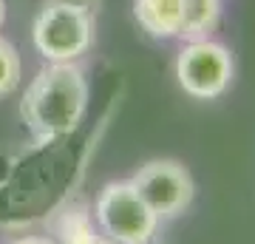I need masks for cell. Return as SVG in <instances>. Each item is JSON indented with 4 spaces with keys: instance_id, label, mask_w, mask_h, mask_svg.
<instances>
[{
    "instance_id": "1",
    "label": "cell",
    "mask_w": 255,
    "mask_h": 244,
    "mask_svg": "<svg viewBox=\"0 0 255 244\" xmlns=\"http://www.w3.org/2000/svg\"><path fill=\"white\" fill-rule=\"evenodd\" d=\"M88 105V82L74 63H51L37 74L20 102L28 131L40 142H54L80 125Z\"/></svg>"
},
{
    "instance_id": "2",
    "label": "cell",
    "mask_w": 255,
    "mask_h": 244,
    "mask_svg": "<svg viewBox=\"0 0 255 244\" xmlns=\"http://www.w3.org/2000/svg\"><path fill=\"white\" fill-rule=\"evenodd\" d=\"M97 222L117 244H150L159 216L147 208L130 182H111L97 196Z\"/></svg>"
},
{
    "instance_id": "3",
    "label": "cell",
    "mask_w": 255,
    "mask_h": 244,
    "mask_svg": "<svg viewBox=\"0 0 255 244\" xmlns=\"http://www.w3.org/2000/svg\"><path fill=\"white\" fill-rule=\"evenodd\" d=\"M37 51L51 63H74L94 40V14L65 6H43L31 28Z\"/></svg>"
},
{
    "instance_id": "4",
    "label": "cell",
    "mask_w": 255,
    "mask_h": 244,
    "mask_svg": "<svg viewBox=\"0 0 255 244\" xmlns=\"http://www.w3.org/2000/svg\"><path fill=\"white\" fill-rule=\"evenodd\" d=\"M176 77L190 97L196 100H213L224 94L233 80V60L227 48L210 40H193L176 60Z\"/></svg>"
},
{
    "instance_id": "5",
    "label": "cell",
    "mask_w": 255,
    "mask_h": 244,
    "mask_svg": "<svg viewBox=\"0 0 255 244\" xmlns=\"http://www.w3.org/2000/svg\"><path fill=\"white\" fill-rule=\"evenodd\" d=\"M147 208L159 219L182 213L193 199V179L179 162L170 159H153L139 168V173L130 179Z\"/></svg>"
},
{
    "instance_id": "6",
    "label": "cell",
    "mask_w": 255,
    "mask_h": 244,
    "mask_svg": "<svg viewBox=\"0 0 255 244\" xmlns=\"http://www.w3.org/2000/svg\"><path fill=\"white\" fill-rule=\"evenodd\" d=\"M184 6L187 0H136L133 11H136L139 26L153 37H179L184 20Z\"/></svg>"
},
{
    "instance_id": "7",
    "label": "cell",
    "mask_w": 255,
    "mask_h": 244,
    "mask_svg": "<svg viewBox=\"0 0 255 244\" xmlns=\"http://www.w3.org/2000/svg\"><path fill=\"white\" fill-rule=\"evenodd\" d=\"M219 0H187L184 6V20H182V31L179 37L187 40H199L219 23Z\"/></svg>"
},
{
    "instance_id": "8",
    "label": "cell",
    "mask_w": 255,
    "mask_h": 244,
    "mask_svg": "<svg viewBox=\"0 0 255 244\" xmlns=\"http://www.w3.org/2000/svg\"><path fill=\"white\" fill-rule=\"evenodd\" d=\"M57 244H111V239H105L94 230L85 210H74V213H65Z\"/></svg>"
},
{
    "instance_id": "9",
    "label": "cell",
    "mask_w": 255,
    "mask_h": 244,
    "mask_svg": "<svg viewBox=\"0 0 255 244\" xmlns=\"http://www.w3.org/2000/svg\"><path fill=\"white\" fill-rule=\"evenodd\" d=\"M17 82H20V57L14 51V45L0 40V97L14 91Z\"/></svg>"
},
{
    "instance_id": "10",
    "label": "cell",
    "mask_w": 255,
    "mask_h": 244,
    "mask_svg": "<svg viewBox=\"0 0 255 244\" xmlns=\"http://www.w3.org/2000/svg\"><path fill=\"white\" fill-rule=\"evenodd\" d=\"M102 0H46V6H65V9H77L85 14H97Z\"/></svg>"
},
{
    "instance_id": "11",
    "label": "cell",
    "mask_w": 255,
    "mask_h": 244,
    "mask_svg": "<svg viewBox=\"0 0 255 244\" xmlns=\"http://www.w3.org/2000/svg\"><path fill=\"white\" fill-rule=\"evenodd\" d=\"M11 244H57V239H48V236H26V239H17Z\"/></svg>"
},
{
    "instance_id": "12",
    "label": "cell",
    "mask_w": 255,
    "mask_h": 244,
    "mask_svg": "<svg viewBox=\"0 0 255 244\" xmlns=\"http://www.w3.org/2000/svg\"><path fill=\"white\" fill-rule=\"evenodd\" d=\"M3 17H6V3L0 0V26H3Z\"/></svg>"
}]
</instances>
